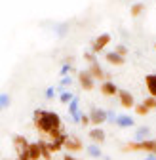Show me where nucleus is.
Masks as SVG:
<instances>
[{
    "label": "nucleus",
    "mask_w": 156,
    "mask_h": 160,
    "mask_svg": "<svg viewBox=\"0 0 156 160\" xmlns=\"http://www.w3.org/2000/svg\"><path fill=\"white\" fill-rule=\"evenodd\" d=\"M34 126L40 133L50 135L55 130H61V116L53 111H34Z\"/></svg>",
    "instance_id": "obj_1"
},
{
    "label": "nucleus",
    "mask_w": 156,
    "mask_h": 160,
    "mask_svg": "<svg viewBox=\"0 0 156 160\" xmlns=\"http://www.w3.org/2000/svg\"><path fill=\"white\" fill-rule=\"evenodd\" d=\"M126 151H145L149 154L156 156V139H141V141H133L124 147Z\"/></svg>",
    "instance_id": "obj_2"
},
{
    "label": "nucleus",
    "mask_w": 156,
    "mask_h": 160,
    "mask_svg": "<svg viewBox=\"0 0 156 160\" xmlns=\"http://www.w3.org/2000/svg\"><path fill=\"white\" fill-rule=\"evenodd\" d=\"M90 122L93 124V128H99L103 122H107V118H109V114H107V111H103V109H91L90 111Z\"/></svg>",
    "instance_id": "obj_3"
},
{
    "label": "nucleus",
    "mask_w": 156,
    "mask_h": 160,
    "mask_svg": "<svg viewBox=\"0 0 156 160\" xmlns=\"http://www.w3.org/2000/svg\"><path fill=\"white\" fill-rule=\"evenodd\" d=\"M107 44H110V34H107V32L99 34V36H97V38L93 40V46H91L93 53H99V52H103Z\"/></svg>",
    "instance_id": "obj_4"
},
{
    "label": "nucleus",
    "mask_w": 156,
    "mask_h": 160,
    "mask_svg": "<svg viewBox=\"0 0 156 160\" xmlns=\"http://www.w3.org/2000/svg\"><path fill=\"white\" fill-rule=\"evenodd\" d=\"M78 82L84 90H93V76L90 74V71H80L78 72Z\"/></svg>",
    "instance_id": "obj_5"
},
{
    "label": "nucleus",
    "mask_w": 156,
    "mask_h": 160,
    "mask_svg": "<svg viewBox=\"0 0 156 160\" xmlns=\"http://www.w3.org/2000/svg\"><path fill=\"white\" fill-rule=\"evenodd\" d=\"M118 97H120V105H122V107H126V109L135 107V99H133V95H131L129 92H126V90H118Z\"/></svg>",
    "instance_id": "obj_6"
},
{
    "label": "nucleus",
    "mask_w": 156,
    "mask_h": 160,
    "mask_svg": "<svg viewBox=\"0 0 156 160\" xmlns=\"http://www.w3.org/2000/svg\"><path fill=\"white\" fill-rule=\"evenodd\" d=\"M65 151H71V152H76V151H82V141H80V139H78V137H74V135H69V139H67V141H65Z\"/></svg>",
    "instance_id": "obj_7"
},
{
    "label": "nucleus",
    "mask_w": 156,
    "mask_h": 160,
    "mask_svg": "<svg viewBox=\"0 0 156 160\" xmlns=\"http://www.w3.org/2000/svg\"><path fill=\"white\" fill-rule=\"evenodd\" d=\"M101 93L107 95V97H112V95H118V88H116L110 80H105V82L101 84Z\"/></svg>",
    "instance_id": "obj_8"
},
{
    "label": "nucleus",
    "mask_w": 156,
    "mask_h": 160,
    "mask_svg": "<svg viewBox=\"0 0 156 160\" xmlns=\"http://www.w3.org/2000/svg\"><path fill=\"white\" fill-rule=\"evenodd\" d=\"M13 147H15V151L19 154V152H23V151L29 149V141H27L23 135H13Z\"/></svg>",
    "instance_id": "obj_9"
},
{
    "label": "nucleus",
    "mask_w": 156,
    "mask_h": 160,
    "mask_svg": "<svg viewBox=\"0 0 156 160\" xmlns=\"http://www.w3.org/2000/svg\"><path fill=\"white\" fill-rule=\"evenodd\" d=\"M105 59H107L110 65H116V67H120V65H124V63H126V57L118 55L116 52H109V53L105 55Z\"/></svg>",
    "instance_id": "obj_10"
},
{
    "label": "nucleus",
    "mask_w": 156,
    "mask_h": 160,
    "mask_svg": "<svg viewBox=\"0 0 156 160\" xmlns=\"http://www.w3.org/2000/svg\"><path fill=\"white\" fill-rule=\"evenodd\" d=\"M145 84H147L149 95L150 97H156V74H147L145 76Z\"/></svg>",
    "instance_id": "obj_11"
},
{
    "label": "nucleus",
    "mask_w": 156,
    "mask_h": 160,
    "mask_svg": "<svg viewBox=\"0 0 156 160\" xmlns=\"http://www.w3.org/2000/svg\"><path fill=\"white\" fill-rule=\"evenodd\" d=\"M88 135H90V139H91L93 143H103L105 141V132L101 128H91Z\"/></svg>",
    "instance_id": "obj_12"
},
{
    "label": "nucleus",
    "mask_w": 156,
    "mask_h": 160,
    "mask_svg": "<svg viewBox=\"0 0 156 160\" xmlns=\"http://www.w3.org/2000/svg\"><path fill=\"white\" fill-rule=\"evenodd\" d=\"M90 74L93 76V78H105L107 74L103 72V69H101V65L97 63V61H93V63H90Z\"/></svg>",
    "instance_id": "obj_13"
},
{
    "label": "nucleus",
    "mask_w": 156,
    "mask_h": 160,
    "mask_svg": "<svg viewBox=\"0 0 156 160\" xmlns=\"http://www.w3.org/2000/svg\"><path fill=\"white\" fill-rule=\"evenodd\" d=\"M29 158H31V160L42 158V152H40V147H38V141H36V143H29Z\"/></svg>",
    "instance_id": "obj_14"
},
{
    "label": "nucleus",
    "mask_w": 156,
    "mask_h": 160,
    "mask_svg": "<svg viewBox=\"0 0 156 160\" xmlns=\"http://www.w3.org/2000/svg\"><path fill=\"white\" fill-rule=\"evenodd\" d=\"M38 147H40L42 158H46V160H51V152H50V149H48V141H44V139H40V141H38Z\"/></svg>",
    "instance_id": "obj_15"
},
{
    "label": "nucleus",
    "mask_w": 156,
    "mask_h": 160,
    "mask_svg": "<svg viewBox=\"0 0 156 160\" xmlns=\"http://www.w3.org/2000/svg\"><path fill=\"white\" fill-rule=\"evenodd\" d=\"M118 126H122V128H128V126H133V120L129 118V116H118V120H114Z\"/></svg>",
    "instance_id": "obj_16"
},
{
    "label": "nucleus",
    "mask_w": 156,
    "mask_h": 160,
    "mask_svg": "<svg viewBox=\"0 0 156 160\" xmlns=\"http://www.w3.org/2000/svg\"><path fill=\"white\" fill-rule=\"evenodd\" d=\"M48 149H50V152H57V151L63 149V143H59V141H48Z\"/></svg>",
    "instance_id": "obj_17"
},
{
    "label": "nucleus",
    "mask_w": 156,
    "mask_h": 160,
    "mask_svg": "<svg viewBox=\"0 0 156 160\" xmlns=\"http://www.w3.org/2000/svg\"><path fill=\"white\" fill-rule=\"evenodd\" d=\"M143 10H145V6H143L141 2H137V4H133V6H131V15H133V17H137V15H139V13H141Z\"/></svg>",
    "instance_id": "obj_18"
},
{
    "label": "nucleus",
    "mask_w": 156,
    "mask_h": 160,
    "mask_svg": "<svg viewBox=\"0 0 156 160\" xmlns=\"http://www.w3.org/2000/svg\"><path fill=\"white\" fill-rule=\"evenodd\" d=\"M143 105H145L149 111H150V109H156V97H150V95H149L145 101H143Z\"/></svg>",
    "instance_id": "obj_19"
},
{
    "label": "nucleus",
    "mask_w": 156,
    "mask_h": 160,
    "mask_svg": "<svg viewBox=\"0 0 156 160\" xmlns=\"http://www.w3.org/2000/svg\"><path fill=\"white\" fill-rule=\"evenodd\" d=\"M88 152H90V156H101V151H99V147H97V145H90L88 147Z\"/></svg>",
    "instance_id": "obj_20"
},
{
    "label": "nucleus",
    "mask_w": 156,
    "mask_h": 160,
    "mask_svg": "<svg viewBox=\"0 0 156 160\" xmlns=\"http://www.w3.org/2000/svg\"><path fill=\"white\" fill-rule=\"evenodd\" d=\"M135 112H137L139 116H145V114H149V109L141 103V105H135Z\"/></svg>",
    "instance_id": "obj_21"
},
{
    "label": "nucleus",
    "mask_w": 156,
    "mask_h": 160,
    "mask_svg": "<svg viewBox=\"0 0 156 160\" xmlns=\"http://www.w3.org/2000/svg\"><path fill=\"white\" fill-rule=\"evenodd\" d=\"M116 53L122 55V57H126V55H128V48H126V46H118V48H116Z\"/></svg>",
    "instance_id": "obj_22"
},
{
    "label": "nucleus",
    "mask_w": 156,
    "mask_h": 160,
    "mask_svg": "<svg viewBox=\"0 0 156 160\" xmlns=\"http://www.w3.org/2000/svg\"><path fill=\"white\" fill-rule=\"evenodd\" d=\"M80 124H82V126H88V124H91L88 114H80Z\"/></svg>",
    "instance_id": "obj_23"
},
{
    "label": "nucleus",
    "mask_w": 156,
    "mask_h": 160,
    "mask_svg": "<svg viewBox=\"0 0 156 160\" xmlns=\"http://www.w3.org/2000/svg\"><path fill=\"white\" fill-rule=\"evenodd\" d=\"M17 160H31V158H29V149L23 151V152H19V154H17Z\"/></svg>",
    "instance_id": "obj_24"
},
{
    "label": "nucleus",
    "mask_w": 156,
    "mask_h": 160,
    "mask_svg": "<svg viewBox=\"0 0 156 160\" xmlns=\"http://www.w3.org/2000/svg\"><path fill=\"white\" fill-rule=\"evenodd\" d=\"M149 133V128H139L137 130V137H139V141H141V137H145Z\"/></svg>",
    "instance_id": "obj_25"
},
{
    "label": "nucleus",
    "mask_w": 156,
    "mask_h": 160,
    "mask_svg": "<svg viewBox=\"0 0 156 160\" xmlns=\"http://www.w3.org/2000/svg\"><path fill=\"white\" fill-rule=\"evenodd\" d=\"M71 99H72V95H71V93H61V101H63V103H69Z\"/></svg>",
    "instance_id": "obj_26"
},
{
    "label": "nucleus",
    "mask_w": 156,
    "mask_h": 160,
    "mask_svg": "<svg viewBox=\"0 0 156 160\" xmlns=\"http://www.w3.org/2000/svg\"><path fill=\"white\" fill-rule=\"evenodd\" d=\"M63 160H80V158H76V156H72V154H65Z\"/></svg>",
    "instance_id": "obj_27"
},
{
    "label": "nucleus",
    "mask_w": 156,
    "mask_h": 160,
    "mask_svg": "<svg viewBox=\"0 0 156 160\" xmlns=\"http://www.w3.org/2000/svg\"><path fill=\"white\" fill-rule=\"evenodd\" d=\"M84 57H86V61H90V63H93V53H86Z\"/></svg>",
    "instance_id": "obj_28"
},
{
    "label": "nucleus",
    "mask_w": 156,
    "mask_h": 160,
    "mask_svg": "<svg viewBox=\"0 0 156 160\" xmlns=\"http://www.w3.org/2000/svg\"><path fill=\"white\" fill-rule=\"evenodd\" d=\"M147 160H156V156H154V154H150V156H149Z\"/></svg>",
    "instance_id": "obj_29"
},
{
    "label": "nucleus",
    "mask_w": 156,
    "mask_h": 160,
    "mask_svg": "<svg viewBox=\"0 0 156 160\" xmlns=\"http://www.w3.org/2000/svg\"><path fill=\"white\" fill-rule=\"evenodd\" d=\"M154 50H156V44H154Z\"/></svg>",
    "instance_id": "obj_30"
}]
</instances>
